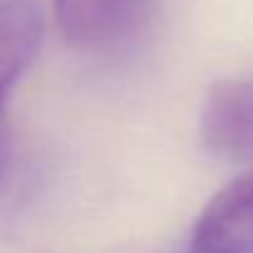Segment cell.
I'll use <instances>...</instances> for the list:
<instances>
[{"instance_id":"1","label":"cell","mask_w":253,"mask_h":253,"mask_svg":"<svg viewBox=\"0 0 253 253\" xmlns=\"http://www.w3.org/2000/svg\"><path fill=\"white\" fill-rule=\"evenodd\" d=\"M147 15L149 0H55L60 33L80 50H104L129 40Z\"/></svg>"},{"instance_id":"2","label":"cell","mask_w":253,"mask_h":253,"mask_svg":"<svg viewBox=\"0 0 253 253\" xmlns=\"http://www.w3.org/2000/svg\"><path fill=\"white\" fill-rule=\"evenodd\" d=\"M199 132L216 157L253 162V77L221 80L209 89Z\"/></svg>"},{"instance_id":"3","label":"cell","mask_w":253,"mask_h":253,"mask_svg":"<svg viewBox=\"0 0 253 253\" xmlns=\"http://www.w3.org/2000/svg\"><path fill=\"white\" fill-rule=\"evenodd\" d=\"M184 253H253V171L206 204Z\"/></svg>"},{"instance_id":"4","label":"cell","mask_w":253,"mask_h":253,"mask_svg":"<svg viewBox=\"0 0 253 253\" xmlns=\"http://www.w3.org/2000/svg\"><path fill=\"white\" fill-rule=\"evenodd\" d=\"M42 13L33 0H0V126L8 97L38 57Z\"/></svg>"},{"instance_id":"5","label":"cell","mask_w":253,"mask_h":253,"mask_svg":"<svg viewBox=\"0 0 253 253\" xmlns=\"http://www.w3.org/2000/svg\"><path fill=\"white\" fill-rule=\"evenodd\" d=\"M8 159H10V142H8V132L3 124L0 126V179H3V174L8 169Z\"/></svg>"}]
</instances>
